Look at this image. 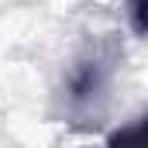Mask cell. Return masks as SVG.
Masks as SVG:
<instances>
[{
	"mask_svg": "<svg viewBox=\"0 0 148 148\" xmlns=\"http://www.w3.org/2000/svg\"><path fill=\"white\" fill-rule=\"evenodd\" d=\"M107 86V66L100 59H86L73 69V79H69V100L76 107H86L93 103V97H100Z\"/></svg>",
	"mask_w": 148,
	"mask_h": 148,
	"instance_id": "cell-1",
	"label": "cell"
},
{
	"mask_svg": "<svg viewBox=\"0 0 148 148\" xmlns=\"http://www.w3.org/2000/svg\"><path fill=\"white\" fill-rule=\"evenodd\" d=\"M127 17H131L134 35L141 38V35L148 31V21H145V0H127Z\"/></svg>",
	"mask_w": 148,
	"mask_h": 148,
	"instance_id": "cell-2",
	"label": "cell"
}]
</instances>
